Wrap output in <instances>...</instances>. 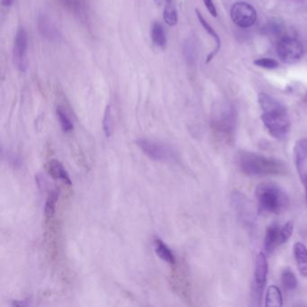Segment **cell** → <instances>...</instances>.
I'll list each match as a JSON object with an SVG mask.
<instances>
[{"mask_svg":"<svg viewBox=\"0 0 307 307\" xmlns=\"http://www.w3.org/2000/svg\"><path fill=\"white\" fill-rule=\"evenodd\" d=\"M183 54L187 63L192 65L195 62V56H196V45L194 39H188L184 43L183 48Z\"/></svg>","mask_w":307,"mask_h":307,"instance_id":"20","label":"cell"},{"mask_svg":"<svg viewBox=\"0 0 307 307\" xmlns=\"http://www.w3.org/2000/svg\"><path fill=\"white\" fill-rule=\"evenodd\" d=\"M103 129L107 137H110L114 131V110L112 105H108L103 118Z\"/></svg>","mask_w":307,"mask_h":307,"instance_id":"19","label":"cell"},{"mask_svg":"<svg viewBox=\"0 0 307 307\" xmlns=\"http://www.w3.org/2000/svg\"><path fill=\"white\" fill-rule=\"evenodd\" d=\"M262 120L270 135L276 139H284L289 132L290 121L285 107L263 112Z\"/></svg>","mask_w":307,"mask_h":307,"instance_id":"3","label":"cell"},{"mask_svg":"<svg viewBox=\"0 0 307 307\" xmlns=\"http://www.w3.org/2000/svg\"><path fill=\"white\" fill-rule=\"evenodd\" d=\"M277 54L283 63L294 64L302 58L303 54V46L296 39L284 37L278 42Z\"/></svg>","mask_w":307,"mask_h":307,"instance_id":"6","label":"cell"},{"mask_svg":"<svg viewBox=\"0 0 307 307\" xmlns=\"http://www.w3.org/2000/svg\"><path fill=\"white\" fill-rule=\"evenodd\" d=\"M238 164L241 171L249 176L281 174L286 170L280 161L248 151L239 154Z\"/></svg>","mask_w":307,"mask_h":307,"instance_id":"1","label":"cell"},{"mask_svg":"<svg viewBox=\"0 0 307 307\" xmlns=\"http://www.w3.org/2000/svg\"><path fill=\"white\" fill-rule=\"evenodd\" d=\"M282 283L286 289H294L297 286V280L295 274L290 270H285L283 272Z\"/></svg>","mask_w":307,"mask_h":307,"instance_id":"24","label":"cell"},{"mask_svg":"<svg viewBox=\"0 0 307 307\" xmlns=\"http://www.w3.org/2000/svg\"><path fill=\"white\" fill-rule=\"evenodd\" d=\"M203 4L206 6V8L208 9V12L212 15L213 17H217V11L216 8L212 0H203Z\"/></svg>","mask_w":307,"mask_h":307,"instance_id":"27","label":"cell"},{"mask_svg":"<svg viewBox=\"0 0 307 307\" xmlns=\"http://www.w3.org/2000/svg\"><path fill=\"white\" fill-rule=\"evenodd\" d=\"M254 64L256 66L269 69V70H273L278 67V62L275 61L274 59L270 58L258 59L256 61H254Z\"/></svg>","mask_w":307,"mask_h":307,"instance_id":"26","label":"cell"},{"mask_svg":"<svg viewBox=\"0 0 307 307\" xmlns=\"http://www.w3.org/2000/svg\"><path fill=\"white\" fill-rule=\"evenodd\" d=\"M231 17L235 25L241 28H248L257 20V12L252 6L246 2H237L231 10Z\"/></svg>","mask_w":307,"mask_h":307,"instance_id":"7","label":"cell"},{"mask_svg":"<svg viewBox=\"0 0 307 307\" xmlns=\"http://www.w3.org/2000/svg\"><path fill=\"white\" fill-rule=\"evenodd\" d=\"M294 154H295V165L299 173L301 175V178H303V164L307 159V138H303L296 141Z\"/></svg>","mask_w":307,"mask_h":307,"instance_id":"12","label":"cell"},{"mask_svg":"<svg viewBox=\"0 0 307 307\" xmlns=\"http://www.w3.org/2000/svg\"><path fill=\"white\" fill-rule=\"evenodd\" d=\"M48 170L54 179H62L63 182L71 186V179L70 178V175L68 174L65 168L63 166V164L61 162L56 160L50 161L48 164Z\"/></svg>","mask_w":307,"mask_h":307,"instance_id":"13","label":"cell"},{"mask_svg":"<svg viewBox=\"0 0 307 307\" xmlns=\"http://www.w3.org/2000/svg\"><path fill=\"white\" fill-rule=\"evenodd\" d=\"M195 14H196V17L198 18V20H199L200 24L202 25V26L203 27V29L206 30L207 32H208V34L209 35H211L214 39H215V41L216 42V50H214L213 53L209 54L208 55V59H207V63H209L211 61H212V59L214 58V56L216 55L217 53H218V50H220L221 48V40L220 37H219V35L216 33V31L214 30L212 26L208 24V21L203 18V16L201 15V13L196 9L195 10Z\"/></svg>","mask_w":307,"mask_h":307,"instance_id":"15","label":"cell"},{"mask_svg":"<svg viewBox=\"0 0 307 307\" xmlns=\"http://www.w3.org/2000/svg\"><path fill=\"white\" fill-rule=\"evenodd\" d=\"M306 96H307V94H306Z\"/></svg>","mask_w":307,"mask_h":307,"instance_id":"31","label":"cell"},{"mask_svg":"<svg viewBox=\"0 0 307 307\" xmlns=\"http://www.w3.org/2000/svg\"><path fill=\"white\" fill-rule=\"evenodd\" d=\"M163 18L167 25H170V26H175L178 24V21H179L178 12L171 3H168L163 10Z\"/></svg>","mask_w":307,"mask_h":307,"instance_id":"21","label":"cell"},{"mask_svg":"<svg viewBox=\"0 0 307 307\" xmlns=\"http://www.w3.org/2000/svg\"><path fill=\"white\" fill-rule=\"evenodd\" d=\"M267 275H268V261L265 254L260 252L258 254L256 260V269L254 274V288L256 296L261 298L262 291L264 289L266 281H267Z\"/></svg>","mask_w":307,"mask_h":307,"instance_id":"9","label":"cell"},{"mask_svg":"<svg viewBox=\"0 0 307 307\" xmlns=\"http://www.w3.org/2000/svg\"><path fill=\"white\" fill-rule=\"evenodd\" d=\"M167 3H171V0H167Z\"/></svg>","mask_w":307,"mask_h":307,"instance_id":"29","label":"cell"},{"mask_svg":"<svg viewBox=\"0 0 307 307\" xmlns=\"http://www.w3.org/2000/svg\"><path fill=\"white\" fill-rule=\"evenodd\" d=\"M56 114H57V117H58L59 121L61 123V125H62V128H63V131L66 132V133H69V132L72 131L73 128H74V125H73V123L70 119L69 116L67 115V113L63 110V108L58 107L57 109H56Z\"/></svg>","mask_w":307,"mask_h":307,"instance_id":"23","label":"cell"},{"mask_svg":"<svg viewBox=\"0 0 307 307\" xmlns=\"http://www.w3.org/2000/svg\"><path fill=\"white\" fill-rule=\"evenodd\" d=\"M59 5L74 17L86 20L87 17V3L86 0H56Z\"/></svg>","mask_w":307,"mask_h":307,"instance_id":"10","label":"cell"},{"mask_svg":"<svg viewBox=\"0 0 307 307\" xmlns=\"http://www.w3.org/2000/svg\"><path fill=\"white\" fill-rule=\"evenodd\" d=\"M150 36L154 44L160 47L164 48L167 44L166 33L164 31L163 25L160 22H154L151 25V31H150Z\"/></svg>","mask_w":307,"mask_h":307,"instance_id":"17","label":"cell"},{"mask_svg":"<svg viewBox=\"0 0 307 307\" xmlns=\"http://www.w3.org/2000/svg\"><path fill=\"white\" fill-rule=\"evenodd\" d=\"M14 2H15V0H1L2 5H3L4 7H7V8L11 7V6L14 4Z\"/></svg>","mask_w":307,"mask_h":307,"instance_id":"28","label":"cell"},{"mask_svg":"<svg viewBox=\"0 0 307 307\" xmlns=\"http://www.w3.org/2000/svg\"><path fill=\"white\" fill-rule=\"evenodd\" d=\"M36 25L40 35L49 42H58L62 40L63 34L61 30L48 15L44 13L40 14L37 17Z\"/></svg>","mask_w":307,"mask_h":307,"instance_id":"8","label":"cell"},{"mask_svg":"<svg viewBox=\"0 0 307 307\" xmlns=\"http://www.w3.org/2000/svg\"><path fill=\"white\" fill-rule=\"evenodd\" d=\"M27 50L28 34L26 30L21 26L17 29L12 50L13 64L20 72H25L28 67Z\"/></svg>","mask_w":307,"mask_h":307,"instance_id":"4","label":"cell"},{"mask_svg":"<svg viewBox=\"0 0 307 307\" xmlns=\"http://www.w3.org/2000/svg\"><path fill=\"white\" fill-rule=\"evenodd\" d=\"M279 233L280 230L277 224H270L267 229L265 236V249L269 254L274 251L275 249L279 245Z\"/></svg>","mask_w":307,"mask_h":307,"instance_id":"11","label":"cell"},{"mask_svg":"<svg viewBox=\"0 0 307 307\" xmlns=\"http://www.w3.org/2000/svg\"><path fill=\"white\" fill-rule=\"evenodd\" d=\"M293 229H294V224L292 222H287L284 227L280 230L279 233V244L286 243V241H288V239L290 238L292 233H293Z\"/></svg>","mask_w":307,"mask_h":307,"instance_id":"25","label":"cell"},{"mask_svg":"<svg viewBox=\"0 0 307 307\" xmlns=\"http://www.w3.org/2000/svg\"><path fill=\"white\" fill-rule=\"evenodd\" d=\"M266 307H281L283 305V298L281 292L278 286H270L266 294Z\"/></svg>","mask_w":307,"mask_h":307,"instance_id":"18","label":"cell"},{"mask_svg":"<svg viewBox=\"0 0 307 307\" xmlns=\"http://www.w3.org/2000/svg\"><path fill=\"white\" fill-rule=\"evenodd\" d=\"M136 144L143 154L157 162H170L175 157L174 150L170 145L149 139H139Z\"/></svg>","mask_w":307,"mask_h":307,"instance_id":"5","label":"cell"},{"mask_svg":"<svg viewBox=\"0 0 307 307\" xmlns=\"http://www.w3.org/2000/svg\"><path fill=\"white\" fill-rule=\"evenodd\" d=\"M154 249L156 254L162 261L168 262L170 265H174L176 263L174 254L172 253L170 248L160 238H156L154 240Z\"/></svg>","mask_w":307,"mask_h":307,"instance_id":"16","label":"cell"},{"mask_svg":"<svg viewBox=\"0 0 307 307\" xmlns=\"http://www.w3.org/2000/svg\"><path fill=\"white\" fill-rule=\"evenodd\" d=\"M294 254L301 274L307 276V249L302 242H296L294 245Z\"/></svg>","mask_w":307,"mask_h":307,"instance_id":"14","label":"cell"},{"mask_svg":"<svg viewBox=\"0 0 307 307\" xmlns=\"http://www.w3.org/2000/svg\"><path fill=\"white\" fill-rule=\"evenodd\" d=\"M58 198L59 190H57V189L52 191L48 195L47 200H46L45 210H44L45 216L48 218H50V217L54 216V212H55V207H56V203L58 201Z\"/></svg>","mask_w":307,"mask_h":307,"instance_id":"22","label":"cell"},{"mask_svg":"<svg viewBox=\"0 0 307 307\" xmlns=\"http://www.w3.org/2000/svg\"><path fill=\"white\" fill-rule=\"evenodd\" d=\"M305 183H306V195H307V179H306V182H305Z\"/></svg>","mask_w":307,"mask_h":307,"instance_id":"30","label":"cell"},{"mask_svg":"<svg viewBox=\"0 0 307 307\" xmlns=\"http://www.w3.org/2000/svg\"><path fill=\"white\" fill-rule=\"evenodd\" d=\"M255 192L260 207L266 212L278 215L288 207V197L274 183H261Z\"/></svg>","mask_w":307,"mask_h":307,"instance_id":"2","label":"cell"}]
</instances>
